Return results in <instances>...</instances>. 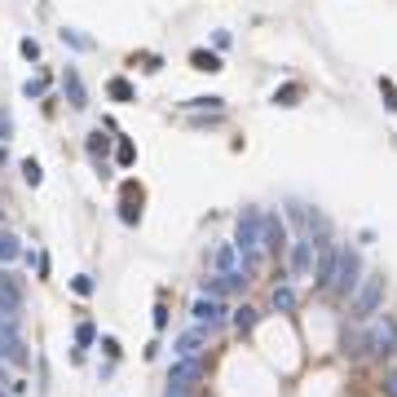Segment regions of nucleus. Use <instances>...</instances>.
Wrapping results in <instances>:
<instances>
[{"instance_id": "1", "label": "nucleus", "mask_w": 397, "mask_h": 397, "mask_svg": "<svg viewBox=\"0 0 397 397\" xmlns=\"http://www.w3.org/2000/svg\"><path fill=\"white\" fill-rule=\"evenodd\" d=\"M362 287V252L349 243L340 247V260H336V278H331V291L344 296V301H353V291Z\"/></svg>"}, {"instance_id": "2", "label": "nucleus", "mask_w": 397, "mask_h": 397, "mask_svg": "<svg viewBox=\"0 0 397 397\" xmlns=\"http://www.w3.org/2000/svg\"><path fill=\"white\" fill-rule=\"evenodd\" d=\"M379 301H384V274H367V278H362V287L353 291V301H349V318L353 322H367L371 313L379 309Z\"/></svg>"}, {"instance_id": "3", "label": "nucleus", "mask_w": 397, "mask_h": 397, "mask_svg": "<svg viewBox=\"0 0 397 397\" xmlns=\"http://www.w3.org/2000/svg\"><path fill=\"white\" fill-rule=\"evenodd\" d=\"M260 225H265V212L260 208H243L239 221H234V247L243 256H260Z\"/></svg>"}, {"instance_id": "4", "label": "nucleus", "mask_w": 397, "mask_h": 397, "mask_svg": "<svg viewBox=\"0 0 397 397\" xmlns=\"http://www.w3.org/2000/svg\"><path fill=\"white\" fill-rule=\"evenodd\" d=\"M203 375H208V362H203V358H177V367L168 371V389L190 397V393L198 389V379H203Z\"/></svg>"}, {"instance_id": "5", "label": "nucleus", "mask_w": 397, "mask_h": 397, "mask_svg": "<svg viewBox=\"0 0 397 397\" xmlns=\"http://www.w3.org/2000/svg\"><path fill=\"white\" fill-rule=\"evenodd\" d=\"M260 247H265L270 256H278V252H287V247H291L283 212H265V225H260Z\"/></svg>"}, {"instance_id": "6", "label": "nucleus", "mask_w": 397, "mask_h": 397, "mask_svg": "<svg viewBox=\"0 0 397 397\" xmlns=\"http://www.w3.org/2000/svg\"><path fill=\"white\" fill-rule=\"evenodd\" d=\"M336 260H340V247H331V239H322L318 243V265H313V287H318V291H331Z\"/></svg>"}, {"instance_id": "7", "label": "nucleus", "mask_w": 397, "mask_h": 397, "mask_svg": "<svg viewBox=\"0 0 397 397\" xmlns=\"http://www.w3.org/2000/svg\"><path fill=\"white\" fill-rule=\"evenodd\" d=\"M0 362H9V367H27L31 353H27V344L18 340V327H0Z\"/></svg>"}, {"instance_id": "8", "label": "nucleus", "mask_w": 397, "mask_h": 397, "mask_svg": "<svg viewBox=\"0 0 397 397\" xmlns=\"http://www.w3.org/2000/svg\"><path fill=\"white\" fill-rule=\"evenodd\" d=\"M313 252H318V243H313V239H291V247H287V260H291V274L296 278H305L309 270H313Z\"/></svg>"}, {"instance_id": "9", "label": "nucleus", "mask_w": 397, "mask_h": 397, "mask_svg": "<svg viewBox=\"0 0 397 397\" xmlns=\"http://www.w3.org/2000/svg\"><path fill=\"white\" fill-rule=\"evenodd\" d=\"M190 313H194V322H198V327H221L229 309H225V301H217V296H198Z\"/></svg>"}, {"instance_id": "10", "label": "nucleus", "mask_w": 397, "mask_h": 397, "mask_svg": "<svg viewBox=\"0 0 397 397\" xmlns=\"http://www.w3.org/2000/svg\"><path fill=\"white\" fill-rule=\"evenodd\" d=\"M367 340H371V353H397V322L393 318H384V322H375L371 331H367Z\"/></svg>"}, {"instance_id": "11", "label": "nucleus", "mask_w": 397, "mask_h": 397, "mask_svg": "<svg viewBox=\"0 0 397 397\" xmlns=\"http://www.w3.org/2000/svg\"><path fill=\"white\" fill-rule=\"evenodd\" d=\"M243 283H247L243 270H239V274H212V278H203V296H217V301H225L229 291H243Z\"/></svg>"}, {"instance_id": "12", "label": "nucleus", "mask_w": 397, "mask_h": 397, "mask_svg": "<svg viewBox=\"0 0 397 397\" xmlns=\"http://www.w3.org/2000/svg\"><path fill=\"white\" fill-rule=\"evenodd\" d=\"M208 331H212V327H190L186 336H177V340H172L177 358H198V353H203V349H208Z\"/></svg>"}, {"instance_id": "13", "label": "nucleus", "mask_w": 397, "mask_h": 397, "mask_svg": "<svg viewBox=\"0 0 397 397\" xmlns=\"http://www.w3.org/2000/svg\"><path fill=\"white\" fill-rule=\"evenodd\" d=\"M111 141H115V137H106V132H102V128H93V132H89V137H84V151H89V159H93V168H97V172H111V168H106V155H111Z\"/></svg>"}, {"instance_id": "14", "label": "nucleus", "mask_w": 397, "mask_h": 397, "mask_svg": "<svg viewBox=\"0 0 397 397\" xmlns=\"http://www.w3.org/2000/svg\"><path fill=\"white\" fill-rule=\"evenodd\" d=\"M120 221H124V225H141V186H137V181H128V186H124Z\"/></svg>"}, {"instance_id": "15", "label": "nucleus", "mask_w": 397, "mask_h": 397, "mask_svg": "<svg viewBox=\"0 0 397 397\" xmlns=\"http://www.w3.org/2000/svg\"><path fill=\"white\" fill-rule=\"evenodd\" d=\"M62 93H66V102H71V111H84V106H89L84 80H80V71H75V66H66V71H62Z\"/></svg>"}, {"instance_id": "16", "label": "nucleus", "mask_w": 397, "mask_h": 397, "mask_svg": "<svg viewBox=\"0 0 397 397\" xmlns=\"http://www.w3.org/2000/svg\"><path fill=\"white\" fill-rule=\"evenodd\" d=\"M0 309L23 313V283L13 274H0Z\"/></svg>"}, {"instance_id": "17", "label": "nucleus", "mask_w": 397, "mask_h": 397, "mask_svg": "<svg viewBox=\"0 0 397 397\" xmlns=\"http://www.w3.org/2000/svg\"><path fill=\"white\" fill-rule=\"evenodd\" d=\"M190 66H194V71H208V75L225 71V62H221L217 49H194V53H190Z\"/></svg>"}, {"instance_id": "18", "label": "nucleus", "mask_w": 397, "mask_h": 397, "mask_svg": "<svg viewBox=\"0 0 397 397\" xmlns=\"http://www.w3.org/2000/svg\"><path fill=\"white\" fill-rule=\"evenodd\" d=\"M212 260H217V270H221V274H239V270H243V252H239L234 243L217 247V256H212Z\"/></svg>"}, {"instance_id": "19", "label": "nucleus", "mask_w": 397, "mask_h": 397, "mask_svg": "<svg viewBox=\"0 0 397 397\" xmlns=\"http://www.w3.org/2000/svg\"><path fill=\"white\" fill-rule=\"evenodd\" d=\"M229 322H234V331H239V336H247V331H256L260 313H256L252 305H239V309H229Z\"/></svg>"}, {"instance_id": "20", "label": "nucleus", "mask_w": 397, "mask_h": 397, "mask_svg": "<svg viewBox=\"0 0 397 397\" xmlns=\"http://www.w3.org/2000/svg\"><path fill=\"white\" fill-rule=\"evenodd\" d=\"M270 305H274L278 313H291V309H296V287H291V283H278V287L270 291Z\"/></svg>"}, {"instance_id": "21", "label": "nucleus", "mask_w": 397, "mask_h": 397, "mask_svg": "<svg viewBox=\"0 0 397 397\" xmlns=\"http://www.w3.org/2000/svg\"><path fill=\"white\" fill-rule=\"evenodd\" d=\"M301 97H305V84H283V89H274V106H301Z\"/></svg>"}, {"instance_id": "22", "label": "nucleus", "mask_w": 397, "mask_h": 397, "mask_svg": "<svg viewBox=\"0 0 397 397\" xmlns=\"http://www.w3.org/2000/svg\"><path fill=\"white\" fill-rule=\"evenodd\" d=\"M106 93L115 97V102H137V89H132V84H128L124 75H115L111 84H106Z\"/></svg>"}, {"instance_id": "23", "label": "nucleus", "mask_w": 397, "mask_h": 397, "mask_svg": "<svg viewBox=\"0 0 397 397\" xmlns=\"http://www.w3.org/2000/svg\"><path fill=\"white\" fill-rule=\"evenodd\" d=\"M18 256H23V243L9 229H0V260H18Z\"/></svg>"}, {"instance_id": "24", "label": "nucleus", "mask_w": 397, "mask_h": 397, "mask_svg": "<svg viewBox=\"0 0 397 397\" xmlns=\"http://www.w3.org/2000/svg\"><path fill=\"white\" fill-rule=\"evenodd\" d=\"M186 111H221L225 106V97H217V93H208V97H190V102H181Z\"/></svg>"}, {"instance_id": "25", "label": "nucleus", "mask_w": 397, "mask_h": 397, "mask_svg": "<svg viewBox=\"0 0 397 397\" xmlns=\"http://www.w3.org/2000/svg\"><path fill=\"white\" fill-rule=\"evenodd\" d=\"M115 159H120V168H128V163L137 159V146H132L128 137H115Z\"/></svg>"}, {"instance_id": "26", "label": "nucleus", "mask_w": 397, "mask_h": 397, "mask_svg": "<svg viewBox=\"0 0 397 397\" xmlns=\"http://www.w3.org/2000/svg\"><path fill=\"white\" fill-rule=\"evenodd\" d=\"M58 36H62V44H71V49H93V40H89V36H80L75 27H62Z\"/></svg>"}, {"instance_id": "27", "label": "nucleus", "mask_w": 397, "mask_h": 397, "mask_svg": "<svg viewBox=\"0 0 397 397\" xmlns=\"http://www.w3.org/2000/svg\"><path fill=\"white\" fill-rule=\"evenodd\" d=\"M379 97H384V106L397 115V84H393L389 75H379Z\"/></svg>"}, {"instance_id": "28", "label": "nucleus", "mask_w": 397, "mask_h": 397, "mask_svg": "<svg viewBox=\"0 0 397 397\" xmlns=\"http://www.w3.org/2000/svg\"><path fill=\"white\" fill-rule=\"evenodd\" d=\"M23 181H27V186H40V181H44V168L36 159H23Z\"/></svg>"}, {"instance_id": "29", "label": "nucleus", "mask_w": 397, "mask_h": 397, "mask_svg": "<svg viewBox=\"0 0 397 397\" xmlns=\"http://www.w3.org/2000/svg\"><path fill=\"white\" fill-rule=\"evenodd\" d=\"M93 340H97V327H93V322H80V327H75V344H80V349H89Z\"/></svg>"}, {"instance_id": "30", "label": "nucleus", "mask_w": 397, "mask_h": 397, "mask_svg": "<svg viewBox=\"0 0 397 397\" xmlns=\"http://www.w3.org/2000/svg\"><path fill=\"white\" fill-rule=\"evenodd\" d=\"M18 53H23L27 62H36V58H40V40H31V36H23V40H18Z\"/></svg>"}, {"instance_id": "31", "label": "nucleus", "mask_w": 397, "mask_h": 397, "mask_svg": "<svg viewBox=\"0 0 397 397\" xmlns=\"http://www.w3.org/2000/svg\"><path fill=\"white\" fill-rule=\"evenodd\" d=\"M49 89V75H36V80H27V84H23V97H40Z\"/></svg>"}, {"instance_id": "32", "label": "nucleus", "mask_w": 397, "mask_h": 397, "mask_svg": "<svg viewBox=\"0 0 397 397\" xmlns=\"http://www.w3.org/2000/svg\"><path fill=\"white\" fill-rule=\"evenodd\" d=\"M71 291H75V296H93V278H89V274L71 278Z\"/></svg>"}, {"instance_id": "33", "label": "nucleus", "mask_w": 397, "mask_h": 397, "mask_svg": "<svg viewBox=\"0 0 397 397\" xmlns=\"http://www.w3.org/2000/svg\"><path fill=\"white\" fill-rule=\"evenodd\" d=\"M102 353L115 362V358H120V340H115V336H102Z\"/></svg>"}, {"instance_id": "34", "label": "nucleus", "mask_w": 397, "mask_h": 397, "mask_svg": "<svg viewBox=\"0 0 397 397\" xmlns=\"http://www.w3.org/2000/svg\"><path fill=\"white\" fill-rule=\"evenodd\" d=\"M384 397H397V367L384 375Z\"/></svg>"}, {"instance_id": "35", "label": "nucleus", "mask_w": 397, "mask_h": 397, "mask_svg": "<svg viewBox=\"0 0 397 397\" xmlns=\"http://www.w3.org/2000/svg\"><path fill=\"white\" fill-rule=\"evenodd\" d=\"M9 132H13V120H9V111H0V141H5Z\"/></svg>"}, {"instance_id": "36", "label": "nucleus", "mask_w": 397, "mask_h": 397, "mask_svg": "<svg viewBox=\"0 0 397 397\" xmlns=\"http://www.w3.org/2000/svg\"><path fill=\"white\" fill-rule=\"evenodd\" d=\"M155 327H159V331L168 327V309H163V305H155Z\"/></svg>"}, {"instance_id": "37", "label": "nucleus", "mask_w": 397, "mask_h": 397, "mask_svg": "<svg viewBox=\"0 0 397 397\" xmlns=\"http://www.w3.org/2000/svg\"><path fill=\"white\" fill-rule=\"evenodd\" d=\"M229 40H234L229 31H217V36H212V44H217V49H229Z\"/></svg>"}, {"instance_id": "38", "label": "nucleus", "mask_w": 397, "mask_h": 397, "mask_svg": "<svg viewBox=\"0 0 397 397\" xmlns=\"http://www.w3.org/2000/svg\"><path fill=\"white\" fill-rule=\"evenodd\" d=\"M9 159V151H5V141H0V163H5Z\"/></svg>"}, {"instance_id": "39", "label": "nucleus", "mask_w": 397, "mask_h": 397, "mask_svg": "<svg viewBox=\"0 0 397 397\" xmlns=\"http://www.w3.org/2000/svg\"><path fill=\"white\" fill-rule=\"evenodd\" d=\"M163 397H186V393H172V389H168V393H163Z\"/></svg>"}, {"instance_id": "40", "label": "nucleus", "mask_w": 397, "mask_h": 397, "mask_svg": "<svg viewBox=\"0 0 397 397\" xmlns=\"http://www.w3.org/2000/svg\"><path fill=\"white\" fill-rule=\"evenodd\" d=\"M0 397H9V393H5V389H0Z\"/></svg>"}]
</instances>
